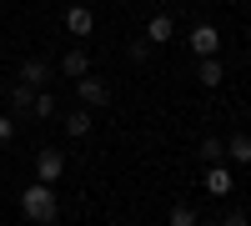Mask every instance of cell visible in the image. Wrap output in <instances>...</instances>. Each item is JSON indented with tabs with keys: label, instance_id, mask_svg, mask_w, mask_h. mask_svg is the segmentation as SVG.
Returning <instances> with one entry per match:
<instances>
[{
	"label": "cell",
	"instance_id": "cell-1",
	"mask_svg": "<svg viewBox=\"0 0 251 226\" xmlns=\"http://www.w3.org/2000/svg\"><path fill=\"white\" fill-rule=\"evenodd\" d=\"M20 211H25L30 221H40V226H50V221L60 216L55 186H46V181H35V186H25V191H20Z\"/></svg>",
	"mask_w": 251,
	"mask_h": 226
},
{
	"label": "cell",
	"instance_id": "cell-2",
	"mask_svg": "<svg viewBox=\"0 0 251 226\" xmlns=\"http://www.w3.org/2000/svg\"><path fill=\"white\" fill-rule=\"evenodd\" d=\"M60 171H66V156H60V151H40L35 156V181H46V186H55V181H60Z\"/></svg>",
	"mask_w": 251,
	"mask_h": 226
},
{
	"label": "cell",
	"instance_id": "cell-3",
	"mask_svg": "<svg viewBox=\"0 0 251 226\" xmlns=\"http://www.w3.org/2000/svg\"><path fill=\"white\" fill-rule=\"evenodd\" d=\"M186 40H191L196 60H206V55H216V46H221V30H216V25H196V30L186 35Z\"/></svg>",
	"mask_w": 251,
	"mask_h": 226
},
{
	"label": "cell",
	"instance_id": "cell-4",
	"mask_svg": "<svg viewBox=\"0 0 251 226\" xmlns=\"http://www.w3.org/2000/svg\"><path fill=\"white\" fill-rule=\"evenodd\" d=\"M75 91H80V100H86V106H106V100H111V86H106L100 75H80Z\"/></svg>",
	"mask_w": 251,
	"mask_h": 226
},
{
	"label": "cell",
	"instance_id": "cell-5",
	"mask_svg": "<svg viewBox=\"0 0 251 226\" xmlns=\"http://www.w3.org/2000/svg\"><path fill=\"white\" fill-rule=\"evenodd\" d=\"M171 35H176V20L171 15H151V20H146V40H151V46H166Z\"/></svg>",
	"mask_w": 251,
	"mask_h": 226
},
{
	"label": "cell",
	"instance_id": "cell-6",
	"mask_svg": "<svg viewBox=\"0 0 251 226\" xmlns=\"http://www.w3.org/2000/svg\"><path fill=\"white\" fill-rule=\"evenodd\" d=\"M60 71H66L71 80H80V75H91V55H86V50L75 46V50H66V55H60Z\"/></svg>",
	"mask_w": 251,
	"mask_h": 226
},
{
	"label": "cell",
	"instance_id": "cell-7",
	"mask_svg": "<svg viewBox=\"0 0 251 226\" xmlns=\"http://www.w3.org/2000/svg\"><path fill=\"white\" fill-rule=\"evenodd\" d=\"M91 25H96V15H91L86 5H71V10H66V30H71V35H91Z\"/></svg>",
	"mask_w": 251,
	"mask_h": 226
},
{
	"label": "cell",
	"instance_id": "cell-8",
	"mask_svg": "<svg viewBox=\"0 0 251 226\" xmlns=\"http://www.w3.org/2000/svg\"><path fill=\"white\" fill-rule=\"evenodd\" d=\"M46 75H50V66H46V60H20V86H46Z\"/></svg>",
	"mask_w": 251,
	"mask_h": 226
},
{
	"label": "cell",
	"instance_id": "cell-9",
	"mask_svg": "<svg viewBox=\"0 0 251 226\" xmlns=\"http://www.w3.org/2000/svg\"><path fill=\"white\" fill-rule=\"evenodd\" d=\"M206 191H211V196H226V191H231V171H226V166H211V171H206Z\"/></svg>",
	"mask_w": 251,
	"mask_h": 226
},
{
	"label": "cell",
	"instance_id": "cell-10",
	"mask_svg": "<svg viewBox=\"0 0 251 226\" xmlns=\"http://www.w3.org/2000/svg\"><path fill=\"white\" fill-rule=\"evenodd\" d=\"M226 156H231V161H241V166H251V136H231V141H226Z\"/></svg>",
	"mask_w": 251,
	"mask_h": 226
},
{
	"label": "cell",
	"instance_id": "cell-11",
	"mask_svg": "<svg viewBox=\"0 0 251 226\" xmlns=\"http://www.w3.org/2000/svg\"><path fill=\"white\" fill-rule=\"evenodd\" d=\"M221 80H226V71H221V60H216V55H206V60H201V86L211 91V86H221Z\"/></svg>",
	"mask_w": 251,
	"mask_h": 226
},
{
	"label": "cell",
	"instance_id": "cell-12",
	"mask_svg": "<svg viewBox=\"0 0 251 226\" xmlns=\"http://www.w3.org/2000/svg\"><path fill=\"white\" fill-rule=\"evenodd\" d=\"M91 121H96L91 111H75V116H66V136H75V141H80V136L91 131Z\"/></svg>",
	"mask_w": 251,
	"mask_h": 226
},
{
	"label": "cell",
	"instance_id": "cell-13",
	"mask_svg": "<svg viewBox=\"0 0 251 226\" xmlns=\"http://www.w3.org/2000/svg\"><path fill=\"white\" fill-rule=\"evenodd\" d=\"M171 226H196V206L191 201H176L171 206Z\"/></svg>",
	"mask_w": 251,
	"mask_h": 226
},
{
	"label": "cell",
	"instance_id": "cell-14",
	"mask_svg": "<svg viewBox=\"0 0 251 226\" xmlns=\"http://www.w3.org/2000/svg\"><path fill=\"white\" fill-rule=\"evenodd\" d=\"M221 156H226V141H201V161H211V166H221Z\"/></svg>",
	"mask_w": 251,
	"mask_h": 226
},
{
	"label": "cell",
	"instance_id": "cell-15",
	"mask_svg": "<svg viewBox=\"0 0 251 226\" xmlns=\"http://www.w3.org/2000/svg\"><path fill=\"white\" fill-rule=\"evenodd\" d=\"M10 106H15V111H30V106H35V86H15V91H10Z\"/></svg>",
	"mask_w": 251,
	"mask_h": 226
},
{
	"label": "cell",
	"instance_id": "cell-16",
	"mask_svg": "<svg viewBox=\"0 0 251 226\" xmlns=\"http://www.w3.org/2000/svg\"><path fill=\"white\" fill-rule=\"evenodd\" d=\"M30 116H40V121L55 116V96H50V91H40V96H35V106H30Z\"/></svg>",
	"mask_w": 251,
	"mask_h": 226
},
{
	"label": "cell",
	"instance_id": "cell-17",
	"mask_svg": "<svg viewBox=\"0 0 251 226\" xmlns=\"http://www.w3.org/2000/svg\"><path fill=\"white\" fill-rule=\"evenodd\" d=\"M146 55H151V40H146V35L131 40V60H136V66H146Z\"/></svg>",
	"mask_w": 251,
	"mask_h": 226
},
{
	"label": "cell",
	"instance_id": "cell-18",
	"mask_svg": "<svg viewBox=\"0 0 251 226\" xmlns=\"http://www.w3.org/2000/svg\"><path fill=\"white\" fill-rule=\"evenodd\" d=\"M5 141H15V121H10V116H0V146H5Z\"/></svg>",
	"mask_w": 251,
	"mask_h": 226
},
{
	"label": "cell",
	"instance_id": "cell-19",
	"mask_svg": "<svg viewBox=\"0 0 251 226\" xmlns=\"http://www.w3.org/2000/svg\"><path fill=\"white\" fill-rule=\"evenodd\" d=\"M221 226H246V216H241V211H226V216H221Z\"/></svg>",
	"mask_w": 251,
	"mask_h": 226
}]
</instances>
